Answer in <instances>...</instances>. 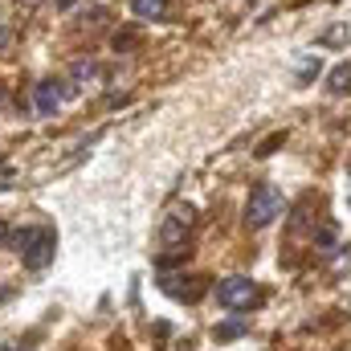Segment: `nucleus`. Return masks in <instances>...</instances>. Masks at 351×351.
Wrapping results in <instances>:
<instances>
[{
    "instance_id": "1",
    "label": "nucleus",
    "mask_w": 351,
    "mask_h": 351,
    "mask_svg": "<svg viewBox=\"0 0 351 351\" xmlns=\"http://www.w3.org/2000/svg\"><path fill=\"white\" fill-rule=\"evenodd\" d=\"M217 298H221V306H225V311H233V315H245V311H254V302L262 298V290H258L250 278L233 274V278H225V282L217 286Z\"/></svg>"
},
{
    "instance_id": "2",
    "label": "nucleus",
    "mask_w": 351,
    "mask_h": 351,
    "mask_svg": "<svg viewBox=\"0 0 351 351\" xmlns=\"http://www.w3.org/2000/svg\"><path fill=\"white\" fill-rule=\"evenodd\" d=\"M286 208V196L278 192V188H269V184H262V188H254V196H250V208H245V225L250 229H265L278 213Z\"/></svg>"
},
{
    "instance_id": "3",
    "label": "nucleus",
    "mask_w": 351,
    "mask_h": 351,
    "mask_svg": "<svg viewBox=\"0 0 351 351\" xmlns=\"http://www.w3.org/2000/svg\"><path fill=\"white\" fill-rule=\"evenodd\" d=\"M192 221H196V208L192 204H172L168 217H164V225H160V245H184Z\"/></svg>"
},
{
    "instance_id": "4",
    "label": "nucleus",
    "mask_w": 351,
    "mask_h": 351,
    "mask_svg": "<svg viewBox=\"0 0 351 351\" xmlns=\"http://www.w3.org/2000/svg\"><path fill=\"white\" fill-rule=\"evenodd\" d=\"M53 250H58V233L53 229H33L29 241H25V250H21V258H25L29 269H45L49 258H53Z\"/></svg>"
},
{
    "instance_id": "5",
    "label": "nucleus",
    "mask_w": 351,
    "mask_h": 351,
    "mask_svg": "<svg viewBox=\"0 0 351 351\" xmlns=\"http://www.w3.org/2000/svg\"><path fill=\"white\" fill-rule=\"evenodd\" d=\"M33 98H37V110H41V114H58V106L70 98V86L58 82V78H41L37 90H33Z\"/></svg>"
},
{
    "instance_id": "6",
    "label": "nucleus",
    "mask_w": 351,
    "mask_h": 351,
    "mask_svg": "<svg viewBox=\"0 0 351 351\" xmlns=\"http://www.w3.org/2000/svg\"><path fill=\"white\" fill-rule=\"evenodd\" d=\"M160 286H164L172 298H184V302H196V298L204 294V278H188V274H184V278L164 274V278H160Z\"/></svg>"
},
{
    "instance_id": "7",
    "label": "nucleus",
    "mask_w": 351,
    "mask_h": 351,
    "mask_svg": "<svg viewBox=\"0 0 351 351\" xmlns=\"http://www.w3.org/2000/svg\"><path fill=\"white\" fill-rule=\"evenodd\" d=\"M131 12H139L143 21H160V16H164V0H135Z\"/></svg>"
},
{
    "instance_id": "8",
    "label": "nucleus",
    "mask_w": 351,
    "mask_h": 351,
    "mask_svg": "<svg viewBox=\"0 0 351 351\" xmlns=\"http://www.w3.org/2000/svg\"><path fill=\"white\" fill-rule=\"evenodd\" d=\"M335 237H339V233H335V225H323V233H319V229H315V245H319V250H323V254H331V250H335V245H339V241H335Z\"/></svg>"
},
{
    "instance_id": "9",
    "label": "nucleus",
    "mask_w": 351,
    "mask_h": 351,
    "mask_svg": "<svg viewBox=\"0 0 351 351\" xmlns=\"http://www.w3.org/2000/svg\"><path fill=\"white\" fill-rule=\"evenodd\" d=\"M237 335H245V319H233V323L217 327V339H237Z\"/></svg>"
},
{
    "instance_id": "10",
    "label": "nucleus",
    "mask_w": 351,
    "mask_h": 351,
    "mask_svg": "<svg viewBox=\"0 0 351 351\" xmlns=\"http://www.w3.org/2000/svg\"><path fill=\"white\" fill-rule=\"evenodd\" d=\"M331 90H335V94H343V90H351V66H339V70L331 74Z\"/></svg>"
},
{
    "instance_id": "11",
    "label": "nucleus",
    "mask_w": 351,
    "mask_h": 351,
    "mask_svg": "<svg viewBox=\"0 0 351 351\" xmlns=\"http://www.w3.org/2000/svg\"><path fill=\"white\" fill-rule=\"evenodd\" d=\"M94 74H98V66H94V62H74V78H78V86H82V82H90Z\"/></svg>"
},
{
    "instance_id": "12",
    "label": "nucleus",
    "mask_w": 351,
    "mask_h": 351,
    "mask_svg": "<svg viewBox=\"0 0 351 351\" xmlns=\"http://www.w3.org/2000/svg\"><path fill=\"white\" fill-rule=\"evenodd\" d=\"M335 41H348V29H343V25H335V29L323 33V45H335Z\"/></svg>"
},
{
    "instance_id": "13",
    "label": "nucleus",
    "mask_w": 351,
    "mask_h": 351,
    "mask_svg": "<svg viewBox=\"0 0 351 351\" xmlns=\"http://www.w3.org/2000/svg\"><path fill=\"white\" fill-rule=\"evenodd\" d=\"M114 49L123 53V49H135V33L127 29V33H114Z\"/></svg>"
},
{
    "instance_id": "14",
    "label": "nucleus",
    "mask_w": 351,
    "mask_h": 351,
    "mask_svg": "<svg viewBox=\"0 0 351 351\" xmlns=\"http://www.w3.org/2000/svg\"><path fill=\"white\" fill-rule=\"evenodd\" d=\"M29 348V339H16V343H8V348H0V351H25Z\"/></svg>"
},
{
    "instance_id": "15",
    "label": "nucleus",
    "mask_w": 351,
    "mask_h": 351,
    "mask_svg": "<svg viewBox=\"0 0 351 351\" xmlns=\"http://www.w3.org/2000/svg\"><path fill=\"white\" fill-rule=\"evenodd\" d=\"M8 41H12V33H8V29H4V25H0V49H4V45H8Z\"/></svg>"
},
{
    "instance_id": "16",
    "label": "nucleus",
    "mask_w": 351,
    "mask_h": 351,
    "mask_svg": "<svg viewBox=\"0 0 351 351\" xmlns=\"http://www.w3.org/2000/svg\"><path fill=\"white\" fill-rule=\"evenodd\" d=\"M4 241H8V225L0 221V245H4Z\"/></svg>"
},
{
    "instance_id": "17",
    "label": "nucleus",
    "mask_w": 351,
    "mask_h": 351,
    "mask_svg": "<svg viewBox=\"0 0 351 351\" xmlns=\"http://www.w3.org/2000/svg\"><path fill=\"white\" fill-rule=\"evenodd\" d=\"M4 106H8V94H4V86H0V110H4Z\"/></svg>"
},
{
    "instance_id": "18",
    "label": "nucleus",
    "mask_w": 351,
    "mask_h": 351,
    "mask_svg": "<svg viewBox=\"0 0 351 351\" xmlns=\"http://www.w3.org/2000/svg\"><path fill=\"white\" fill-rule=\"evenodd\" d=\"M58 4H62V8H70V4H74V0H58Z\"/></svg>"
}]
</instances>
